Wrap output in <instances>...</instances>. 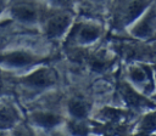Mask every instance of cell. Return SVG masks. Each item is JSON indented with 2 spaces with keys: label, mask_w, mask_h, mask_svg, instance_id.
I'll list each match as a JSON object with an SVG mask.
<instances>
[{
  "label": "cell",
  "mask_w": 156,
  "mask_h": 136,
  "mask_svg": "<svg viewBox=\"0 0 156 136\" xmlns=\"http://www.w3.org/2000/svg\"><path fill=\"white\" fill-rule=\"evenodd\" d=\"M33 120L44 127H52L60 123V117L51 113H38L33 115Z\"/></svg>",
  "instance_id": "9c48e42d"
},
{
  "label": "cell",
  "mask_w": 156,
  "mask_h": 136,
  "mask_svg": "<svg viewBox=\"0 0 156 136\" xmlns=\"http://www.w3.org/2000/svg\"><path fill=\"white\" fill-rule=\"evenodd\" d=\"M141 126L145 130H154L156 127V115L151 114V115L145 117V119L141 123Z\"/></svg>",
  "instance_id": "9a60e30c"
},
{
  "label": "cell",
  "mask_w": 156,
  "mask_h": 136,
  "mask_svg": "<svg viewBox=\"0 0 156 136\" xmlns=\"http://www.w3.org/2000/svg\"><path fill=\"white\" fill-rule=\"evenodd\" d=\"M11 13L17 21L23 23H35L39 17L38 8L34 5L27 2H18L13 5L11 8Z\"/></svg>",
  "instance_id": "3957f363"
},
{
  "label": "cell",
  "mask_w": 156,
  "mask_h": 136,
  "mask_svg": "<svg viewBox=\"0 0 156 136\" xmlns=\"http://www.w3.org/2000/svg\"><path fill=\"white\" fill-rule=\"evenodd\" d=\"M4 7H5V0H0V15H1Z\"/></svg>",
  "instance_id": "e0dca14e"
},
{
  "label": "cell",
  "mask_w": 156,
  "mask_h": 136,
  "mask_svg": "<svg viewBox=\"0 0 156 136\" xmlns=\"http://www.w3.org/2000/svg\"><path fill=\"white\" fill-rule=\"evenodd\" d=\"M17 121V113L12 107H0V129L11 127Z\"/></svg>",
  "instance_id": "ba28073f"
},
{
  "label": "cell",
  "mask_w": 156,
  "mask_h": 136,
  "mask_svg": "<svg viewBox=\"0 0 156 136\" xmlns=\"http://www.w3.org/2000/svg\"><path fill=\"white\" fill-rule=\"evenodd\" d=\"M130 76L135 81H143L146 78V69L145 68L134 67V68L130 69Z\"/></svg>",
  "instance_id": "4fadbf2b"
},
{
  "label": "cell",
  "mask_w": 156,
  "mask_h": 136,
  "mask_svg": "<svg viewBox=\"0 0 156 136\" xmlns=\"http://www.w3.org/2000/svg\"><path fill=\"white\" fill-rule=\"evenodd\" d=\"M100 35V29L93 24H79L74 30V36L79 42L89 44L98 39Z\"/></svg>",
  "instance_id": "277c9868"
},
{
  "label": "cell",
  "mask_w": 156,
  "mask_h": 136,
  "mask_svg": "<svg viewBox=\"0 0 156 136\" xmlns=\"http://www.w3.org/2000/svg\"><path fill=\"white\" fill-rule=\"evenodd\" d=\"M122 93H123V96H124V98H126V101L129 103V104H132V106H143L144 103H147L144 98H141L136 92H134L128 85H124L123 87H122Z\"/></svg>",
  "instance_id": "8fae6325"
},
{
  "label": "cell",
  "mask_w": 156,
  "mask_h": 136,
  "mask_svg": "<svg viewBox=\"0 0 156 136\" xmlns=\"http://www.w3.org/2000/svg\"><path fill=\"white\" fill-rule=\"evenodd\" d=\"M71 23V16L67 12H56L49 16L45 24L46 35L50 39L61 36Z\"/></svg>",
  "instance_id": "6da1fadb"
},
{
  "label": "cell",
  "mask_w": 156,
  "mask_h": 136,
  "mask_svg": "<svg viewBox=\"0 0 156 136\" xmlns=\"http://www.w3.org/2000/svg\"><path fill=\"white\" fill-rule=\"evenodd\" d=\"M22 81L32 87H48L56 81V74L50 68H40L26 76Z\"/></svg>",
  "instance_id": "7a4b0ae2"
},
{
  "label": "cell",
  "mask_w": 156,
  "mask_h": 136,
  "mask_svg": "<svg viewBox=\"0 0 156 136\" xmlns=\"http://www.w3.org/2000/svg\"><path fill=\"white\" fill-rule=\"evenodd\" d=\"M48 1H50L51 4H54L56 6H65L67 4V0H48Z\"/></svg>",
  "instance_id": "2e32d148"
},
{
  "label": "cell",
  "mask_w": 156,
  "mask_h": 136,
  "mask_svg": "<svg viewBox=\"0 0 156 136\" xmlns=\"http://www.w3.org/2000/svg\"><path fill=\"white\" fill-rule=\"evenodd\" d=\"M68 109L71 112V114L78 119L80 118H84L88 113V106L85 102H83L82 100H78V98H74L69 102L68 104Z\"/></svg>",
  "instance_id": "30bf717a"
},
{
  "label": "cell",
  "mask_w": 156,
  "mask_h": 136,
  "mask_svg": "<svg viewBox=\"0 0 156 136\" xmlns=\"http://www.w3.org/2000/svg\"><path fill=\"white\" fill-rule=\"evenodd\" d=\"M2 62H5L6 64H11V66H15V67H22V66H27V64H30L34 59L30 55L26 53V52H20V51H16V52H12V53H9V55H5L0 58Z\"/></svg>",
  "instance_id": "8992f818"
},
{
  "label": "cell",
  "mask_w": 156,
  "mask_h": 136,
  "mask_svg": "<svg viewBox=\"0 0 156 136\" xmlns=\"http://www.w3.org/2000/svg\"><path fill=\"white\" fill-rule=\"evenodd\" d=\"M146 5H147L146 0H133L132 2H129L123 12L124 23H129L133 19H135L143 12V10L146 7Z\"/></svg>",
  "instance_id": "52a82bcc"
},
{
  "label": "cell",
  "mask_w": 156,
  "mask_h": 136,
  "mask_svg": "<svg viewBox=\"0 0 156 136\" xmlns=\"http://www.w3.org/2000/svg\"><path fill=\"white\" fill-rule=\"evenodd\" d=\"M15 136H30V135H28L26 132H17V134H15Z\"/></svg>",
  "instance_id": "ac0fdd59"
},
{
  "label": "cell",
  "mask_w": 156,
  "mask_h": 136,
  "mask_svg": "<svg viewBox=\"0 0 156 136\" xmlns=\"http://www.w3.org/2000/svg\"><path fill=\"white\" fill-rule=\"evenodd\" d=\"M90 64H91V68H93L94 70L101 72V70H104V69L106 68V66H107V62L104 59V57L96 56V57H94V58L91 59Z\"/></svg>",
  "instance_id": "5bb4252c"
},
{
  "label": "cell",
  "mask_w": 156,
  "mask_h": 136,
  "mask_svg": "<svg viewBox=\"0 0 156 136\" xmlns=\"http://www.w3.org/2000/svg\"><path fill=\"white\" fill-rule=\"evenodd\" d=\"M2 89V79H1V74H0V91Z\"/></svg>",
  "instance_id": "d6986e66"
},
{
  "label": "cell",
  "mask_w": 156,
  "mask_h": 136,
  "mask_svg": "<svg viewBox=\"0 0 156 136\" xmlns=\"http://www.w3.org/2000/svg\"><path fill=\"white\" fill-rule=\"evenodd\" d=\"M69 130L76 136H87V134H88V127L84 124L78 123V121H71Z\"/></svg>",
  "instance_id": "7c38bea8"
},
{
  "label": "cell",
  "mask_w": 156,
  "mask_h": 136,
  "mask_svg": "<svg viewBox=\"0 0 156 136\" xmlns=\"http://www.w3.org/2000/svg\"><path fill=\"white\" fill-rule=\"evenodd\" d=\"M155 23H156V15L155 12H149L144 19H141L136 25L135 28L133 29V34L136 35V36H147L152 33L154 28H155Z\"/></svg>",
  "instance_id": "5b68a950"
}]
</instances>
